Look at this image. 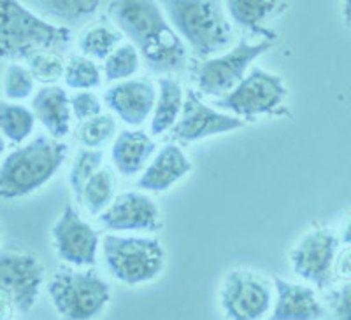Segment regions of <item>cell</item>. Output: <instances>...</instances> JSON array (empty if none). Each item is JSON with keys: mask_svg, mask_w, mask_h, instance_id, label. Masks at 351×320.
Returning a JSON list of instances; mask_svg holds the SVG:
<instances>
[{"mask_svg": "<svg viewBox=\"0 0 351 320\" xmlns=\"http://www.w3.org/2000/svg\"><path fill=\"white\" fill-rule=\"evenodd\" d=\"M285 96L287 86L280 75L255 67L247 72L236 90L216 100V105L237 118H255L276 111L283 103Z\"/></svg>", "mask_w": 351, "mask_h": 320, "instance_id": "8", "label": "cell"}, {"mask_svg": "<svg viewBox=\"0 0 351 320\" xmlns=\"http://www.w3.org/2000/svg\"><path fill=\"white\" fill-rule=\"evenodd\" d=\"M123 34L108 25H92L80 36L77 46L84 56L92 59H106L118 46H121Z\"/></svg>", "mask_w": 351, "mask_h": 320, "instance_id": "25", "label": "cell"}, {"mask_svg": "<svg viewBox=\"0 0 351 320\" xmlns=\"http://www.w3.org/2000/svg\"><path fill=\"white\" fill-rule=\"evenodd\" d=\"M14 310H16V304L11 299L8 293L2 291V308H0V320H11L14 315Z\"/></svg>", "mask_w": 351, "mask_h": 320, "instance_id": "35", "label": "cell"}, {"mask_svg": "<svg viewBox=\"0 0 351 320\" xmlns=\"http://www.w3.org/2000/svg\"><path fill=\"white\" fill-rule=\"evenodd\" d=\"M53 247L62 261L76 268H88L97 263L99 233L81 219L72 205H67L51 230Z\"/></svg>", "mask_w": 351, "mask_h": 320, "instance_id": "12", "label": "cell"}, {"mask_svg": "<svg viewBox=\"0 0 351 320\" xmlns=\"http://www.w3.org/2000/svg\"><path fill=\"white\" fill-rule=\"evenodd\" d=\"M174 30L199 58H213L234 44L223 0H158Z\"/></svg>", "mask_w": 351, "mask_h": 320, "instance_id": "2", "label": "cell"}, {"mask_svg": "<svg viewBox=\"0 0 351 320\" xmlns=\"http://www.w3.org/2000/svg\"><path fill=\"white\" fill-rule=\"evenodd\" d=\"M36 114L28 107L14 102H4L0 107V128L9 142H25L36 130Z\"/></svg>", "mask_w": 351, "mask_h": 320, "instance_id": "23", "label": "cell"}, {"mask_svg": "<svg viewBox=\"0 0 351 320\" xmlns=\"http://www.w3.org/2000/svg\"><path fill=\"white\" fill-rule=\"evenodd\" d=\"M287 0H225L228 16L244 30H260L269 18L281 11Z\"/></svg>", "mask_w": 351, "mask_h": 320, "instance_id": "22", "label": "cell"}, {"mask_svg": "<svg viewBox=\"0 0 351 320\" xmlns=\"http://www.w3.org/2000/svg\"><path fill=\"white\" fill-rule=\"evenodd\" d=\"M109 16L141 53L152 72L172 75L188 64V46L158 0H111Z\"/></svg>", "mask_w": 351, "mask_h": 320, "instance_id": "1", "label": "cell"}, {"mask_svg": "<svg viewBox=\"0 0 351 320\" xmlns=\"http://www.w3.org/2000/svg\"><path fill=\"white\" fill-rule=\"evenodd\" d=\"M141 68V53L132 42L121 44L104 59V77L111 83L132 79Z\"/></svg>", "mask_w": 351, "mask_h": 320, "instance_id": "27", "label": "cell"}, {"mask_svg": "<svg viewBox=\"0 0 351 320\" xmlns=\"http://www.w3.org/2000/svg\"><path fill=\"white\" fill-rule=\"evenodd\" d=\"M339 237L332 230H315L304 235L290 252L291 269L309 284L324 289L334 278Z\"/></svg>", "mask_w": 351, "mask_h": 320, "instance_id": "10", "label": "cell"}, {"mask_svg": "<svg viewBox=\"0 0 351 320\" xmlns=\"http://www.w3.org/2000/svg\"><path fill=\"white\" fill-rule=\"evenodd\" d=\"M104 168V149H83L77 150L76 158L72 161L71 174H69V184H71L72 191L77 196V200L83 194L84 186L88 181L93 177L99 170Z\"/></svg>", "mask_w": 351, "mask_h": 320, "instance_id": "29", "label": "cell"}, {"mask_svg": "<svg viewBox=\"0 0 351 320\" xmlns=\"http://www.w3.org/2000/svg\"><path fill=\"white\" fill-rule=\"evenodd\" d=\"M64 81L71 90L92 91L102 84V70L95 64V59L84 55L72 56L67 59Z\"/></svg>", "mask_w": 351, "mask_h": 320, "instance_id": "28", "label": "cell"}, {"mask_svg": "<svg viewBox=\"0 0 351 320\" xmlns=\"http://www.w3.org/2000/svg\"><path fill=\"white\" fill-rule=\"evenodd\" d=\"M269 48L271 40L252 44L243 39L228 51L204 59L195 68L197 88L204 95L215 96L216 100L223 98L239 86L241 81L247 75V68L252 67L258 56L269 51Z\"/></svg>", "mask_w": 351, "mask_h": 320, "instance_id": "7", "label": "cell"}, {"mask_svg": "<svg viewBox=\"0 0 351 320\" xmlns=\"http://www.w3.org/2000/svg\"><path fill=\"white\" fill-rule=\"evenodd\" d=\"M72 114L77 121H86L102 114V102L93 91H77L71 96Z\"/></svg>", "mask_w": 351, "mask_h": 320, "instance_id": "32", "label": "cell"}, {"mask_svg": "<svg viewBox=\"0 0 351 320\" xmlns=\"http://www.w3.org/2000/svg\"><path fill=\"white\" fill-rule=\"evenodd\" d=\"M21 4L32 9L49 21L74 27L92 18L99 11L102 0H20Z\"/></svg>", "mask_w": 351, "mask_h": 320, "instance_id": "21", "label": "cell"}, {"mask_svg": "<svg viewBox=\"0 0 351 320\" xmlns=\"http://www.w3.org/2000/svg\"><path fill=\"white\" fill-rule=\"evenodd\" d=\"M343 20L348 28H351V0H343Z\"/></svg>", "mask_w": 351, "mask_h": 320, "instance_id": "37", "label": "cell"}, {"mask_svg": "<svg viewBox=\"0 0 351 320\" xmlns=\"http://www.w3.org/2000/svg\"><path fill=\"white\" fill-rule=\"evenodd\" d=\"M156 96L158 91L149 79H127L108 88L104 102L127 126L139 128L153 116Z\"/></svg>", "mask_w": 351, "mask_h": 320, "instance_id": "15", "label": "cell"}, {"mask_svg": "<svg viewBox=\"0 0 351 320\" xmlns=\"http://www.w3.org/2000/svg\"><path fill=\"white\" fill-rule=\"evenodd\" d=\"M100 245L109 273L121 284H148L164 271L165 252L156 238L108 233L102 237Z\"/></svg>", "mask_w": 351, "mask_h": 320, "instance_id": "5", "label": "cell"}, {"mask_svg": "<svg viewBox=\"0 0 351 320\" xmlns=\"http://www.w3.org/2000/svg\"><path fill=\"white\" fill-rule=\"evenodd\" d=\"M99 221L109 231H156L162 226L158 205L141 191L118 194Z\"/></svg>", "mask_w": 351, "mask_h": 320, "instance_id": "14", "label": "cell"}, {"mask_svg": "<svg viewBox=\"0 0 351 320\" xmlns=\"http://www.w3.org/2000/svg\"><path fill=\"white\" fill-rule=\"evenodd\" d=\"M155 155V140L141 130L121 131L111 147L112 165L123 177H134L146 170Z\"/></svg>", "mask_w": 351, "mask_h": 320, "instance_id": "18", "label": "cell"}, {"mask_svg": "<svg viewBox=\"0 0 351 320\" xmlns=\"http://www.w3.org/2000/svg\"><path fill=\"white\" fill-rule=\"evenodd\" d=\"M27 62V67L30 68L36 81L46 84V86L58 83L65 75V68H67V62L64 59V56L56 51H39L30 56Z\"/></svg>", "mask_w": 351, "mask_h": 320, "instance_id": "31", "label": "cell"}, {"mask_svg": "<svg viewBox=\"0 0 351 320\" xmlns=\"http://www.w3.org/2000/svg\"><path fill=\"white\" fill-rule=\"evenodd\" d=\"M183 86L172 75H162L158 79V96L152 116L149 131L152 135H164L178 124L184 105Z\"/></svg>", "mask_w": 351, "mask_h": 320, "instance_id": "20", "label": "cell"}, {"mask_svg": "<svg viewBox=\"0 0 351 320\" xmlns=\"http://www.w3.org/2000/svg\"><path fill=\"white\" fill-rule=\"evenodd\" d=\"M44 284V265L32 254L4 250L0 256V285L16 310L27 313L36 306Z\"/></svg>", "mask_w": 351, "mask_h": 320, "instance_id": "11", "label": "cell"}, {"mask_svg": "<svg viewBox=\"0 0 351 320\" xmlns=\"http://www.w3.org/2000/svg\"><path fill=\"white\" fill-rule=\"evenodd\" d=\"M114 191H116V178L111 168L104 166L102 170L97 172L88 184L84 186L83 194H81L80 202L86 206V210L92 215H100L102 212L109 209L114 202Z\"/></svg>", "mask_w": 351, "mask_h": 320, "instance_id": "24", "label": "cell"}, {"mask_svg": "<svg viewBox=\"0 0 351 320\" xmlns=\"http://www.w3.org/2000/svg\"><path fill=\"white\" fill-rule=\"evenodd\" d=\"M219 303L227 320H262L274 306V293L256 273L232 269L219 291Z\"/></svg>", "mask_w": 351, "mask_h": 320, "instance_id": "9", "label": "cell"}, {"mask_svg": "<svg viewBox=\"0 0 351 320\" xmlns=\"http://www.w3.org/2000/svg\"><path fill=\"white\" fill-rule=\"evenodd\" d=\"M243 126V119L206 105L195 91L188 90L183 114L178 124L172 128V137L181 142H199L216 135L230 133Z\"/></svg>", "mask_w": 351, "mask_h": 320, "instance_id": "13", "label": "cell"}, {"mask_svg": "<svg viewBox=\"0 0 351 320\" xmlns=\"http://www.w3.org/2000/svg\"><path fill=\"white\" fill-rule=\"evenodd\" d=\"M339 241L343 245H351V215L344 219L339 231Z\"/></svg>", "mask_w": 351, "mask_h": 320, "instance_id": "36", "label": "cell"}, {"mask_svg": "<svg viewBox=\"0 0 351 320\" xmlns=\"http://www.w3.org/2000/svg\"><path fill=\"white\" fill-rule=\"evenodd\" d=\"M274 306L267 320H319L325 315L311 287L274 277Z\"/></svg>", "mask_w": 351, "mask_h": 320, "instance_id": "16", "label": "cell"}, {"mask_svg": "<svg viewBox=\"0 0 351 320\" xmlns=\"http://www.w3.org/2000/svg\"><path fill=\"white\" fill-rule=\"evenodd\" d=\"M72 42V28L51 23L21 4L2 0V58L28 59L39 51H56Z\"/></svg>", "mask_w": 351, "mask_h": 320, "instance_id": "4", "label": "cell"}, {"mask_svg": "<svg viewBox=\"0 0 351 320\" xmlns=\"http://www.w3.org/2000/svg\"><path fill=\"white\" fill-rule=\"evenodd\" d=\"M32 111L53 139H64L71 131V96L58 84L43 86L32 98Z\"/></svg>", "mask_w": 351, "mask_h": 320, "instance_id": "19", "label": "cell"}, {"mask_svg": "<svg viewBox=\"0 0 351 320\" xmlns=\"http://www.w3.org/2000/svg\"><path fill=\"white\" fill-rule=\"evenodd\" d=\"M118 124L114 116L100 114L92 119L81 121L76 130V140L88 149H104L109 142L118 137Z\"/></svg>", "mask_w": 351, "mask_h": 320, "instance_id": "26", "label": "cell"}, {"mask_svg": "<svg viewBox=\"0 0 351 320\" xmlns=\"http://www.w3.org/2000/svg\"><path fill=\"white\" fill-rule=\"evenodd\" d=\"M48 294L62 320H93L111 299V287L95 271L65 268L48 284Z\"/></svg>", "mask_w": 351, "mask_h": 320, "instance_id": "6", "label": "cell"}, {"mask_svg": "<svg viewBox=\"0 0 351 320\" xmlns=\"http://www.w3.org/2000/svg\"><path fill=\"white\" fill-rule=\"evenodd\" d=\"M192 172V161L176 144H165L146 166L137 187L148 193H164Z\"/></svg>", "mask_w": 351, "mask_h": 320, "instance_id": "17", "label": "cell"}, {"mask_svg": "<svg viewBox=\"0 0 351 320\" xmlns=\"http://www.w3.org/2000/svg\"><path fill=\"white\" fill-rule=\"evenodd\" d=\"M2 88H4L5 100L14 103L21 102V100H27L28 96L34 93L36 77H34L28 67L16 64V62H11V64L5 65L4 68Z\"/></svg>", "mask_w": 351, "mask_h": 320, "instance_id": "30", "label": "cell"}, {"mask_svg": "<svg viewBox=\"0 0 351 320\" xmlns=\"http://www.w3.org/2000/svg\"><path fill=\"white\" fill-rule=\"evenodd\" d=\"M334 278L337 280H351V245H344L337 252L334 266Z\"/></svg>", "mask_w": 351, "mask_h": 320, "instance_id": "34", "label": "cell"}, {"mask_svg": "<svg viewBox=\"0 0 351 320\" xmlns=\"http://www.w3.org/2000/svg\"><path fill=\"white\" fill-rule=\"evenodd\" d=\"M65 158L67 144L46 135L12 149L0 166V194L4 200H18L36 193L55 177Z\"/></svg>", "mask_w": 351, "mask_h": 320, "instance_id": "3", "label": "cell"}, {"mask_svg": "<svg viewBox=\"0 0 351 320\" xmlns=\"http://www.w3.org/2000/svg\"><path fill=\"white\" fill-rule=\"evenodd\" d=\"M334 310L337 320H351V280H348L335 294Z\"/></svg>", "mask_w": 351, "mask_h": 320, "instance_id": "33", "label": "cell"}]
</instances>
